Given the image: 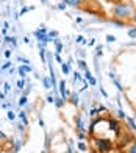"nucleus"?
Listing matches in <instances>:
<instances>
[{"label": "nucleus", "mask_w": 136, "mask_h": 153, "mask_svg": "<svg viewBox=\"0 0 136 153\" xmlns=\"http://www.w3.org/2000/svg\"><path fill=\"white\" fill-rule=\"evenodd\" d=\"M25 74H27V72H25V69H24V66H20V67H19V75L22 76V80L25 78Z\"/></svg>", "instance_id": "obj_21"}, {"label": "nucleus", "mask_w": 136, "mask_h": 153, "mask_svg": "<svg viewBox=\"0 0 136 153\" xmlns=\"http://www.w3.org/2000/svg\"><path fill=\"white\" fill-rule=\"evenodd\" d=\"M24 86H25V81H24V80H19V81H17V88H19V89H24Z\"/></svg>", "instance_id": "obj_31"}, {"label": "nucleus", "mask_w": 136, "mask_h": 153, "mask_svg": "<svg viewBox=\"0 0 136 153\" xmlns=\"http://www.w3.org/2000/svg\"><path fill=\"white\" fill-rule=\"evenodd\" d=\"M97 111H99V113H100V111H106V108H105L103 105H100V106L97 108Z\"/></svg>", "instance_id": "obj_43"}, {"label": "nucleus", "mask_w": 136, "mask_h": 153, "mask_svg": "<svg viewBox=\"0 0 136 153\" xmlns=\"http://www.w3.org/2000/svg\"><path fill=\"white\" fill-rule=\"evenodd\" d=\"M97 113H99V111H97L96 108H92V109L89 111V116H91V117H94V116H97Z\"/></svg>", "instance_id": "obj_34"}, {"label": "nucleus", "mask_w": 136, "mask_h": 153, "mask_svg": "<svg viewBox=\"0 0 136 153\" xmlns=\"http://www.w3.org/2000/svg\"><path fill=\"white\" fill-rule=\"evenodd\" d=\"M20 147H22V142H20V141H16V142H14V149H13V150L17 153V152H20Z\"/></svg>", "instance_id": "obj_19"}, {"label": "nucleus", "mask_w": 136, "mask_h": 153, "mask_svg": "<svg viewBox=\"0 0 136 153\" xmlns=\"http://www.w3.org/2000/svg\"><path fill=\"white\" fill-rule=\"evenodd\" d=\"M92 78V75H91V72L89 71H85V80H88V81H89Z\"/></svg>", "instance_id": "obj_27"}, {"label": "nucleus", "mask_w": 136, "mask_h": 153, "mask_svg": "<svg viewBox=\"0 0 136 153\" xmlns=\"http://www.w3.org/2000/svg\"><path fill=\"white\" fill-rule=\"evenodd\" d=\"M108 123H110V130H111V131H114L116 134H119V131H120L119 122H117V120H114V119H110V120H108Z\"/></svg>", "instance_id": "obj_4"}, {"label": "nucleus", "mask_w": 136, "mask_h": 153, "mask_svg": "<svg viewBox=\"0 0 136 153\" xmlns=\"http://www.w3.org/2000/svg\"><path fill=\"white\" fill-rule=\"evenodd\" d=\"M41 2H42V3H45V0H41Z\"/></svg>", "instance_id": "obj_52"}, {"label": "nucleus", "mask_w": 136, "mask_h": 153, "mask_svg": "<svg viewBox=\"0 0 136 153\" xmlns=\"http://www.w3.org/2000/svg\"><path fill=\"white\" fill-rule=\"evenodd\" d=\"M111 14L113 19H119V20H127L130 19L133 14V8L130 3H117L111 8Z\"/></svg>", "instance_id": "obj_1"}, {"label": "nucleus", "mask_w": 136, "mask_h": 153, "mask_svg": "<svg viewBox=\"0 0 136 153\" xmlns=\"http://www.w3.org/2000/svg\"><path fill=\"white\" fill-rule=\"evenodd\" d=\"M111 153H122V152H119V150H116V152H111Z\"/></svg>", "instance_id": "obj_51"}, {"label": "nucleus", "mask_w": 136, "mask_h": 153, "mask_svg": "<svg viewBox=\"0 0 136 153\" xmlns=\"http://www.w3.org/2000/svg\"><path fill=\"white\" fill-rule=\"evenodd\" d=\"M47 102H49V103H55V97H53L52 94H49V95H47Z\"/></svg>", "instance_id": "obj_28"}, {"label": "nucleus", "mask_w": 136, "mask_h": 153, "mask_svg": "<svg viewBox=\"0 0 136 153\" xmlns=\"http://www.w3.org/2000/svg\"><path fill=\"white\" fill-rule=\"evenodd\" d=\"M5 58H11V50H5Z\"/></svg>", "instance_id": "obj_39"}, {"label": "nucleus", "mask_w": 136, "mask_h": 153, "mask_svg": "<svg viewBox=\"0 0 136 153\" xmlns=\"http://www.w3.org/2000/svg\"><path fill=\"white\" fill-rule=\"evenodd\" d=\"M89 45H96V39H91L89 41Z\"/></svg>", "instance_id": "obj_49"}, {"label": "nucleus", "mask_w": 136, "mask_h": 153, "mask_svg": "<svg viewBox=\"0 0 136 153\" xmlns=\"http://www.w3.org/2000/svg\"><path fill=\"white\" fill-rule=\"evenodd\" d=\"M61 71H63L64 75H69L71 69H69V64H66V62H61Z\"/></svg>", "instance_id": "obj_10"}, {"label": "nucleus", "mask_w": 136, "mask_h": 153, "mask_svg": "<svg viewBox=\"0 0 136 153\" xmlns=\"http://www.w3.org/2000/svg\"><path fill=\"white\" fill-rule=\"evenodd\" d=\"M22 41H24V42H25V44H30V39H28V38H24Z\"/></svg>", "instance_id": "obj_48"}, {"label": "nucleus", "mask_w": 136, "mask_h": 153, "mask_svg": "<svg viewBox=\"0 0 136 153\" xmlns=\"http://www.w3.org/2000/svg\"><path fill=\"white\" fill-rule=\"evenodd\" d=\"M78 80H81V78H80V74L75 72V74H74V81H78Z\"/></svg>", "instance_id": "obj_37"}, {"label": "nucleus", "mask_w": 136, "mask_h": 153, "mask_svg": "<svg viewBox=\"0 0 136 153\" xmlns=\"http://www.w3.org/2000/svg\"><path fill=\"white\" fill-rule=\"evenodd\" d=\"M125 120H127V123H128V127H130V130L132 131H136V122H135V119L133 117H125Z\"/></svg>", "instance_id": "obj_6"}, {"label": "nucleus", "mask_w": 136, "mask_h": 153, "mask_svg": "<svg viewBox=\"0 0 136 153\" xmlns=\"http://www.w3.org/2000/svg\"><path fill=\"white\" fill-rule=\"evenodd\" d=\"M55 58H56V61L59 62V64H61V62H63V59H61V56H59V55H55Z\"/></svg>", "instance_id": "obj_45"}, {"label": "nucleus", "mask_w": 136, "mask_h": 153, "mask_svg": "<svg viewBox=\"0 0 136 153\" xmlns=\"http://www.w3.org/2000/svg\"><path fill=\"white\" fill-rule=\"evenodd\" d=\"M63 103H64V100L61 97H55V106L56 108H63Z\"/></svg>", "instance_id": "obj_13"}, {"label": "nucleus", "mask_w": 136, "mask_h": 153, "mask_svg": "<svg viewBox=\"0 0 136 153\" xmlns=\"http://www.w3.org/2000/svg\"><path fill=\"white\" fill-rule=\"evenodd\" d=\"M96 83H97V81L94 80V78H91V80H89V85H91V86H94V85H96Z\"/></svg>", "instance_id": "obj_46"}, {"label": "nucleus", "mask_w": 136, "mask_h": 153, "mask_svg": "<svg viewBox=\"0 0 136 153\" xmlns=\"http://www.w3.org/2000/svg\"><path fill=\"white\" fill-rule=\"evenodd\" d=\"M94 144L99 150V153H110L111 149H113V144L110 139H105V137H97L94 139Z\"/></svg>", "instance_id": "obj_2"}, {"label": "nucleus", "mask_w": 136, "mask_h": 153, "mask_svg": "<svg viewBox=\"0 0 136 153\" xmlns=\"http://www.w3.org/2000/svg\"><path fill=\"white\" fill-rule=\"evenodd\" d=\"M0 2H2V0H0Z\"/></svg>", "instance_id": "obj_55"}, {"label": "nucleus", "mask_w": 136, "mask_h": 153, "mask_svg": "<svg viewBox=\"0 0 136 153\" xmlns=\"http://www.w3.org/2000/svg\"><path fill=\"white\" fill-rule=\"evenodd\" d=\"M69 97H71V103H72V105L78 106V102H80V100H78V94H77V92H71Z\"/></svg>", "instance_id": "obj_8"}, {"label": "nucleus", "mask_w": 136, "mask_h": 153, "mask_svg": "<svg viewBox=\"0 0 136 153\" xmlns=\"http://www.w3.org/2000/svg\"><path fill=\"white\" fill-rule=\"evenodd\" d=\"M53 41H55V44H56V55H59L61 50H63V44H61L58 39H53Z\"/></svg>", "instance_id": "obj_14"}, {"label": "nucleus", "mask_w": 136, "mask_h": 153, "mask_svg": "<svg viewBox=\"0 0 136 153\" xmlns=\"http://www.w3.org/2000/svg\"><path fill=\"white\" fill-rule=\"evenodd\" d=\"M116 41V36H113V34H106V42H114Z\"/></svg>", "instance_id": "obj_22"}, {"label": "nucleus", "mask_w": 136, "mask_h": 153, "mask_svg": "<svg viewBox=\"0 0 136 153\" xmlns=\"http://www.w3.org/2000/svg\"><path fill=\"white\" fill-rule=\"evenodd\" d=\"M102 50H103V47H102V45H97V47H96L97 56H102V55H103V52H102Z\"/></svg>", "instance_id": "obj_23"}, {"label": "nucleus", "mask_w": 136, "mask_h": 153, "mask_svg": "<svg viewBox=\"0 0 136 153\" xmlns=\"http://www.w3.org/2000/svg\"><path fill=\"white\" fill-rule=\"evenodd\" d=\"M28 11H30V8H27V6H24V8L20 10V14H19V16H24V14H27Z\"/></svg>", "instance_id": "obj_29"}, {"label": "nucleus", "mask_w": 136, "mask_h": 153, "mask_svg": "<svg viewBox=\"0 0 136 153\" xmlns=\"http://www.w3.org/2000/svg\"><path fill=\"white\" fill-rule=\"evenodd\" d=\"M128 36H132V38H135V36H136V28H132L130 31H128Z\"/></svg>", "instance_id": "obj_36"}, {"label": "nucleus", "mask_w": 136, "mask_h": 153, "mask_svg": "<svg viewBox=\"0 0 136 153\" xmlns=\"http://www.w3.org/2000/svg\"><path fill=\"white\" fill-rule=\"evenodd\" d=\"M75 41H77V42H85V38H83V36H77Z\"/></svg>", "instance_id": "obj_38"}, {"label": "nucleus", "mask_w": 136, "mask_h": 153, "mask_svg": "<svg viewBox=\"0 0 136 153\" xmlns=\"http://www.w3.org/2000/svg\"><path fill=\"white\" fill-rule=\"evenodd\" d=\"M117 117H119V119H125L127 116H125V113H124L122 109H119V111H117Z\"/></svg>", "instance_id": "obj_25"}, {"label": "nucleus", "mask_w": 136, "mask_h": 153, "mask_svg": "<svg viewBox=\"0 0 136 153\" xmlns=\"http://www.w3.org/2000/svg\"><path fill=\"white\" fill-rule=\"evenodd\" d=\"M27 102H28V100H27V95H22V97H20V100H19V106L27 105Z\"/></svg>", "instance_id": "obj_20"}, {"label": "nucleus", "mask_w": 136, "mask_h": 153, "mask_svg": "<svg viewBox=\"0 0 136 153\" xmlns=\"http://www.w3.org/2000/svg\"><path fill=\"white\" fill-rule=\"evenodd\" d=\"M8 119H10V120H14V119H16V114L13 113V111H8Z\"/></svg>", "instance_id": "obj_30"}, {"label": "nucleus", "mask_w": 136, "mask_h": 153, "mask_svg": "<svg viewBox=\"0 0 136 153\" xmlns=\"http://www.w3.org/2000/svg\"><path fill=\"white\" fill-rule=\"evenodd\" d=\"M0 42H2V41H0Z\"/></svg>", "instance_id": "obj_54"}, {"label": "nucleus", "mask_w": 136, "mask_h": 153, "mask_svg": "<svg viewBox=\"0 0 136 153\" xmlns=\"http://www.w3.org/2000/svg\"><path fill=\"white\" fill-rule=\"evenodd\" d=\"M3 28L8 30V28H10V24H8V22H3Z\"/></svg>", "instance_id": "obj_47"}, {"label": "nucleus", "mask_w": 136, "mask_h": 153, "mask_svg": "<svg viewBox=\"0 0 136 153\" xmlns=\"http://www.w3.org/2000/svg\"><path fill=\"white\" fill-rule=\"evenodd\" d=\"M100 92H102V95H103V97H108V94H106V91H105V89H103V88H102V86H100Z\"/></svg>", "instance_id": "obj_41"}, {"label": "nucleus", "mask_w": 136, "mask_h": 153, "mask_svg": "<svg viewBox=\"0 0 136 153\" xmlns=\"http://www.w3.org/2000/svg\"><path fill=\"white\" fill-rule=\"evenodd\" d=\"M42 83H44V88H45V89H50V80H49V76H44Z\"/></svg>", "instance_id": "obj_16"}, {"label": "nucleus", "mask_w": 136, "mask_h": 153, "mask_svg": "<svg viewBox=\"0 0 136 153\" xmlns=\"http://www.w3.org/2000/svg\"><path fill=\"white\" fill-rule=\"evenodd\" d=\"M0 153H3V152H2V150H0Z\"/></svg>", "instance_id": "obj_53"}, {"label": "nucleus", "mask_w": 136, "mask_h": 153, "mask_svg": "<svg viewBox=\"0 0 136 153\" xmlns=\"http://www.w3.org/2000/svg\"><path fill=\"white\" fill-rule=\"evenodd\" d=\"M78 66L83 69V71H88V66H86V61L85 59H78Z\"/></svg>", "instance_id": "obj_18"}, {"label": "nucleus", "mask_w": 136, "mask_h": 153, "mask_svg": "<svg viewBox=\"0 0 136 153\" xmlns=\"http://www.w3.org/2000/svg\"><path fill=\"white\" fill-rule=\"evenodd\" d=\"M77 147H78V150H81V152H86V150H88V145H86L85 142H78Z\"/></svg>", "instance_id": "obj_17"}, {"label": "nucleus", "mask_w": 136, "mask_h": 153, "mask_svg": "<svg viewBox=\"0 0 136 153\" xmlns=\"http://www.w3.org/2000/svg\"><path fill=\"white\" fill-rule=\"evenodd\" d=\"M132 20H133V24H136V10L133 11V14H132Z\"/></svg>", "instance_id": "obj_40"}, {"label": "nucleus", "mask_w": 136, "mask_h": 153, "mask_svg": "<svg viewBox=\"0 0 136 153\" xmlns=\"http://www.w3.org/2000/svg\"><path fill=\"white\" fill-rule=\"evenodd\" d=\"M24 69H25V72H31V67H30L28 64H25V66H24Z\"/></svg>", "instance_id": "obj_42"}, {"label": "nucleus", "mask_w": 136, "mask_h": 153, "mask_svg": "<svg viewBox=\"0 0 136 153\" xmlns=\"http://www.w3.org/2000/svg\"><path fill=\"white\" fill-rule=\"evenodd\" d=\"M111 22H113L114 25H117V27H124V25H125V20H119V19H113Z\"/></svg>", "instance_id": "obj_15"}, {"label": "nucleus", "mask_w": 136, "mask_h": 153, "mask_svg": "<svg viewBox=\"0 0 136 153\" xmlns=\"http://www.w3.org/2000/svg\"><path fill=\"white\" fill-rule=\"evenodd\" d=\"M3 88H5V92H10L11 91V85H10V83H5Z\"/></svg>", "instance_id": "obj_32"}, {"label": "nucleus", "mask_w": 136, "mask_h": 153, "mask_svg": "<svg viewBox=\"0 0 136 153\" xmlns=\"http://www.w3.org/2000/svg\"><path fill=\"white\" fill-rule=\"evenodd\" d=\"M17 59H19V61H22V62H25V64H30V59H27V58H24V56H19Z\"/></svg>", "instance_id": "obj_35"}, {"label": "nucleus", "mask_w": 136, "mask_h": 153, "mask_svg": "<svg viewBox=\"0 0 136 153\" xmlns=\"http://www.w3.org/2000/svg\"><path fill=\"white\" fill-rule=\"evenodd\" d=\"M58 10H61V11H64V10H66V3H64V2H61V3H58Z\"/></svg>", "instance_id": "obj_33"}, {"label": "nucleus", "mask_w": 136, "mask_h": 153, "mask_svg": "<svg viewBox=\"0 0 136 153\" xmlns=\"http://www.w3.org/2000/svg\"><path fill=\"white\" fill-rule=\"evenodd\" d=\"M75 122H77V130H78V131H81V133H86V131H88V128L85 127V123H83V119H81L80 116H78L77 119H75Z\"/></svg>", "instance_id": "obj_5"}, {"label": "nucleus", "mask_w": 136, "mask_h": 153, "mask_svg": "<svg viewBox=\"0 0 136 153\" xmlns=\"http://www.w3.org/2000/svg\"><path fill=\"white\" fill-rule=\"evenodd\" d=\"M3 99H5V94H3V92H0V100H3Z\"/></svg>", "instance_id": "obj_50"}, {"label": "nucleus", "mask_w": 136, "mask_h": 153, "mask_svg": "<svg viewBox=\"0 0 136 153\" xmlns=\"http://www.w3.org/2000/svg\"><path fill=\"white\" fill-rule=\"evenodd\" d=\"M19 119L22 120V123L28 125V119H27V114H25V111H20V113H19Z\"/></svg>", "instance_id": "obj_9"}, {"label": "nucleus", "mask_w": 136, "mask_h": 153, "mask_svg": "<svg viewBox=\"0 0 136 153\" xmlns=\"http://www.w3.org/2000/svg\"><path fill=\"white\" fill-rule=\"evenodd\" d=\"M5 41H6V42H10V44H13V47H16V45H17V41H16L14 36H6Z\"/></svg>", "instance_id": "obj_12"}, {"label": "nucleus", "mask_w": 136, "mask_h": 153, "mask_svg": "<svg viewBox=\"0 0 136 153\" xmlns=\"http://www.w3.org/2000/svg\"><path fill=\"white\" fill-rule=\"evenodd\" d=\"M0 137H2V141H5V139H6V134L3 133V131H0Z\"/></svg>", "instance_id": "obj_44"}, {"label": "nucleus", "mask_w": 136, "mask_h": 153, "mask_svg": "<svg viewBox=\"0 0 136 153\" xmlns=\"http://www.w3.org/2000/svg\"><path fill=\"white\" fill-rule=\"evenodd\" d=\"M10 67H11V62H10V61H6V62H5V64H3L2 67H0V69H2V71H6V69H10Z\"/></svg>", "instance_id": "obj_26"}, {"label": "nucleus", "mask_w": 136, "mask_h": 153, "mask_svg": "<svg viewBox=\"0 0 136 153\" xmlns=\"http://www.w3.org/2000/svg\"><path fill=\"white\" fill-rule=\"evenodd\" d=\"M66 5H71V6H80L83 3V0H63Z\"/></svg>", "instance_id": "obj_7"}, {"label": "nucleus", "mask_w": 136, "mask_h": 153, "mask_svg": "<svg viewBox=\"0 0 136 153\" xmlns=\"http://www.w3.org/2000/svg\"><path fill=\"white\" fill-rule=\"evenodd\" d=\"M49 34V38L53 41V38H58V31H50V33H47Z\"/></svg>", "instance_id": "obj_24"}, {"label": "nucleus", "mask_w": 136, "mask_h": 153, "mask_svg": "<svg viewBox=\"0 0 136 153\" xmlns=\"http://www.w3.org/2000/svg\"><path fill=\"white\" fill-rule=\"evenodd\" d=\"M33 36L38 39V42H44V44H47V42H50V41H52V39L49 38V34L44 33V31H41V30H35V31H33Z\"/></svg>", "instance_id": "obj_3"}, {"label": "nucleus", "mask_w": 136, "mask_h": 153, "mask_svg": "<svg viewBox=\"0 0 136 153\" xmlns=\"http://www.w3.org/2000/svg\"><path fill=\"white\" fill-rule=\"evenodd\" d=\"M127 153H136V139L132 141V145L127 149Z\"/></svg>", "instance_id": "obj_11"}]
</instances>
